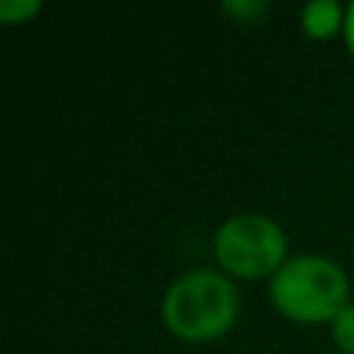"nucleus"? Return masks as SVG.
<instances>
[{"label":"nucleus","mask_w":354,"mask_h":354,"mask_svg":"<svg viewBox=\"0 0 354 354\" xmlns=\"http://www.w3.org/2000/svg\"><path fill=\"white\" fill-rule=\"evenodd\" d=\"M270 301L292 324H333L351 305L348 274L324 255L289 258L270 277Z\"/></svg>","instance_id":"f03ea898"},{"label":"nucleus","mask_w":354,"mask_h":354,"mask_svg":"<svg viewBox=\"0 0 354 354\" xmlns=\"http://www.w3.org/2000/svg\"><path fill=\"white\" fill-rule=\"evenodd\" d=\"M333 342L342 354H354V301L333 320Z\"/></svg>","instance_id":"423d86ee"},{"label":"nucleus","mask_w":354,"mask_h":354,"mask_svg":"<svg viewBox=\"0 0 354 354\" xmlns=\"http://www.w3.org/2000/svg\"><path fill=\"white\" fill-rule=\"evenodd\" d=\"M41 12V3L37 0H3L0 3V22L6 25H25Z\"/></svg>","instance_id":"39448f33"},{"label":"nucleus","mask_w":354,"mask_h":354,"mask_svg":"<svg viewBox=\"0 0 354 354\" xmlns=\"http://www.w3.org/2000/svg\"><path fill=\"white\" fill-rule=\"evenodd\" d=\"M224 12L227 16H233L236 22H258V19L268 12V3H261V0H230V3H224Z\"/></svg>","instance_id":"0eeeda50"},{"label":"nucleus","mask_w":354,"mask_h":354,"mask_svg":"<svg viewBox=\"0 0 354 354\" xmlns=\"http://www.w3.org/2000/svg\"><path fill=\"white\" fill-rule=\"evenodd\" d=\"M214 261L230 280L274 277L286 258V233L268 214H233L214 233Z\"/></svg>","instance_id":"7ed1b4c3"},{"label":"nucleus","mask_w":354,"mask_h":354,"mask_svg":"<svg viewBox=\"0 0 354 354\" xmlns=\"http://www.w3.org/2000/svg\"><path fill=\"white\" fill-rule=\"evenodd\" d=\"M301 28L314 41H330L345 31V10L336 0H311L301 10Z\"/></svg>","instance_id":"20e7f679"},{"label":"nucleus","mask_w":354,"mask_h":354,"mask_svg":"<svg viewBox=\"0 0 354 354\" xmlns=\"http://www.w3.org/2000/svg\"><path fill=\"white\" fill-rule=\"evenodd\" d=\"M239 317L236 286L221 270H189L177 277L162 299V320L183 342H212L233 330Z\"/></svg>","instance_id":"f257e3e1"},{"label":"nucleus","mask_w":354,"mask_h":354,"mask_svg":"<svg viewBox=\"0 0 354 354\" xmlns=\"http://www.w3.org/2000/svg\"><path fill=\"white\" fill-rule=\"evenodd\" d=\"M345 47H348V53L354 56V3L345 10Z\"/></svg>","instance_id":"6e6552de"}]
</instances>
